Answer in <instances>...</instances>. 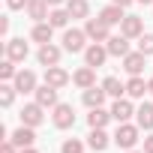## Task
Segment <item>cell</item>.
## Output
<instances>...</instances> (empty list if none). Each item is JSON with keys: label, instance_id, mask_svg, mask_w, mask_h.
<instances>
[{"label": "cell", "instance_id": "obj_1", "mask_svg": "<svg viewBox=\"0 0 153 153\" xmlns=\"http://www.w3.org/2000/svg\"><path fill=\"white\" fill-rule=\"evenodd\" d=\"M138 129L141 126H132V123H117V132H114V144L123 147V150H132L135 141H138Z\"/></svg>", "mask_w": 153, "mask_h": 153}, {"label": "cell", "instance_id": "obj_2", "mask_svg": "<svg viewBox=\"0 0 153 153\" xmlns=\"http://www.w3.org/2000/svg\"><path fill=\"white\" fill-rule=\"evenodd\" d=\"M84 33H87V39H93V42H108V39H111V36H108V24H105L102 18H87Z\"/></svg>", "mask_w": 153, "mask_h": 153}, {"label": "cell", "instance_id": "obj_3", "mask_svg": "<svg viewBox=\"0 0 153 153\" xmlns=\"http://www.w3.org/2000/svg\"><path fill=\"white\" fill-rule=\"evenodd\" d=\"M42 111H45V108H42L39 102H27V105L21 108V123H24V126H33V129H36V126H39V123L45 120V114H42Z\"/></svg>", "mask_w": 153, "mask_h": 153}, {"label": "cell", "instance_id": "obj_4", "mask_svg": "<svg viewBox=\"0 0 153 153\" xmlns=\"http://www.w3.org/2000/svg\"><path fill=\"white\" fill-rule=\"evenodd\" d=\"M54 126H57V129L75 126V111H72V105H66V102H57V105H54Z\"/></svg>", "mask_w": 153, "mask_h": 153}, {"label": "cell", "instance_id": "obj_5", "mask_svg": "<svg viewBox=\"0 0 153 153\" xmlns=\"http://www.w3.org/2000/svg\"><path fill=\"white\" fill-rule=\"evenodd\" d=\"M84 39H87V33L84 30H66L63 33V51H72V54H78V51H84Z\"/></svg>", "mask_w": 153, "mask_h": 153}, {"label": "cell", "instance_id": "obj_6", "mask_svg": "<svg viewBox=\"0 0 153 153\" xmlns=\"http://www.w3.org/2000/svg\"><path fill=\"white\" fill-rule=\"evenodd\" d=\"M9 141H12L18 150H24V147H33V141H36V132H33V126H24V123H21V126L12 132V138H9Z\"/></svg>", "mask_w": 153, "mask_h": 153}, {"label": "cell", "instance_id": "obj_7", "mask_svg": "<svg viewBox=\"0 0 153 153\" xmlns=\"http://www.w3.org/2000/svg\"><path fill=\"white\" fill-rule=\"evenodd\" d=\"M120 33L129 36V39H138V36L144 33V21H141L138 15H126V18L120 21Z\"/></svg>", "mask_w": 153, "mask_h": 153}, {"label": "cell", "instance_id": "obj_8", "mask_svg": "<svg viewBox=\"0 0 153 153\" xmlns=\"http://www.w3.org/2000/svg\"><path fill=\"white\" fill-rule=\"evenodd\" d=\"M45 84H51V87H66L69 84V72L66 69H60V66H45Z\"/></svg>", "mask_w": 153, "mask_h": 153}, {"label": "cell", "instance_id": "obj_9", "mask_svg": "<svg viewBox=\"0 0 153 153\" xmlns=\"http://www.w3.org/2000/svg\"><path fill=\"white\" fill-rule=\"evenodd\" d=\"M27 54H30V48H27L24 39H9V42H6V57H9V60L21 63V60H27Z\"/></svg>", "mask_w": 153, "mask_h": 153}, {"label": "cell", "instance_id": "obj_10", "mask_svg": "<svg viewBox=\"0 0 153 153\" xmlns=\"http://www.w3.org/2000/svg\"><path fill=\"white\" fill-rule=\"evenodd\" d=\"M105 57H108V48H102L99 42H93V45H87L84 48V60H87V66H102L105 63Z\"/></svg>", "mask_w": 153, "mask_h": 153}, {"label": "cell", "instance_id": "obj_11", "mask_svg": "<svg viewBox=\"0 0 153 153\" xmlns=\"http://www.w3.org/2000/svg\"><path fill=\"white\" fill-rule=\"evenodd\" d=\"M36 60H39L42 66H57V63H60V48H57V45H51V42H45V45L39 48Z\"/></svg>", "mask_w": 153, "mask_h": 153}, {"label": "cell", "instance_id": "obj_12", "mask_svg": "<svg viewBox=\"0 0 153 153\" xmlns=\"http://www.w3.org/2000/svg\"><path fill=\"white\" fill-rule=\"evenodd\" d=\"M144 57H147V54H141V51H129V54L123 57V69H126L129 75H141V72H144Z\"/></svg>", "mask_w": 153, "mask_h": 153}, {"label": "cell", "instance_id": "obj_13", "mask_svg": "<svg viewBox=\"0 0 153 153\" xmlns=\"http://www.w3.org/2000/svg\"><path fill=\"white\" fill-rule=\"evenodd\" d=\"M132 114H135V108H132L129 99H114V105H111V117H114L117 123H126Z\"/></svg>", "mask_w": 153, "mask_h": 153}, {"label": "cell", "instance_id": "obj_14", "mask_svg": "<svg viewBox=\"0 0 153 153\" xmlns=\"http://www.w3.org/2000/svg\"><path fill=\"white\" fill-rule=\"evenodd\" d=\"M15 90L18 93H36V75L30 69H24V72L15 75Z\"/></svg>", "mask_w": 153, "mask_h": 153}, {"label": "cell", "instance_id": "obj_15", "mask_svg": "<svg viewBox=\"0 0 153 153\" xmlns=\"http://www.w3.org/2000/svg\"><path fill=\"white\" fill-rule=\"evenodd\" d=\"M36 102H39L42 108H54V105H57V87H51V84L36 87Z\"/></svg>", "mask_w": 153, "mask_h": 153}, {"label": "cell", "instance_id": "obj_16", "mask_svg": "<svg viewBox=\"0 0 153 153\" xmlns=\"http://www.w3.org/2000/svg\"><path fill=\"white\" fill-rule=\"evenodd\" d=\"M105 48H108V54H114V57H126V54H129V36H123V33H120V36H111Z\"/></svg>", "mask_w": 153, "mask_h": 153}, {"label": "cell", "instance_id": "obj_17", "mask_svg": "<svg viewBox=\"0 0 153 153\" xmlns=\"http://www.w3.org/2000/svg\"><path fill=\"white\" fill-rule=\"evenodd\" d=\"M105 96H108V93H105V87H96V84H93V87H87V90H84V105H87V108H102Z\"/></svg>", "mask_w": 153, "mask_h": 153}, {"label": "cell", "instance_id": "obj_18", "mask_svg": "<svg viewBox=\"0 0 153 153\" xmlns=\"http://www.w3.org/2000/svg\"><path fill=\"white\" fill-rule=\"evenodd\" d=\"M72 81L78 84L81 90H87V87H93V84H96V72H93V66H84V69H78V72L72 75Z\"/></svg>", "mask_w": 153, "mask_h": 153}, {"label": "cell", "instance_id": "obj_19", "mask_svg": "<svg viewBox=\"0 0 153 153\" xmlns=\"http://www.w3.org/2000/svg\"><path fill=\"white\" fill-rule=\"evenodd\" d=\"M27 15L33 18V21H48V3H45V0H30V3H27Z\"/></svg>", "mask_w": 153, "mask_h": 153}, {"label": "cell", "instance_id": "obj_20", "mask_svg": "<svg viewBox=\"0 0 153 153\" xmlns=\"http://www.w3.org/2000/svg\"><path fill=\"white\" fill-rule=\"evenodd\" d=\"M99 18H102V21H105V24L111 27V24H120V21H123L126 15H123V6H117V3H111V6H105V9L99 12Z\"/></svg>", "mask_w": 153, "mask_h": 153}, {"label": "cell", "instance_id": "obj_21", "mask_svg": "<svg viewBox=\"0 0 153 153\" xmlns=\"http://www.w3.org/2000/svg\"><path fill=\"white\" fill-rule=\"evenodd\" d=\"M51 30H54V27H51L48 21H36V27L30 30V39L39 42V45H45V42H51Z\"/></svg>", "mask_w": 153, "mask_h": 153}, {"label": "cell", "instance_id": "obj_22", "mask_svg": "<svg viewBox=\"0 0 153 153\" xmlns=\"http://www.w3.org/2000/svg\"><path fill=\"white\" fill-rule=\"evenodd\" d=\"M108 120H111V111H105V108H90V114H87L90 129H105Z\"/></svg>", "mask_w": 153, "mask_h": 153}, {"label": "cell", "instance_id": "obj_23", "mask_svg": "<svg viewBox=\"0 0 153 153\" xmlns=\"http://www.w3.org/2000/svg\"><path fill=\"white\" fill-rule=\"evenodd\" d=\"M147 90H150V87H147V81L141 78V75H132V78L126 81V93H129V96H135V99H141Z\"/></svg>", "mask_w": 153, "mask_h": 153}, {"label": "cell", "instance_id": "obj_24", "mask_svg": "<svg viewBox=\"0 0 153 153\" xmlns=\"http://www.w3.org/2000/svg\"><path fill=\"white\" fill-rule=\"evenodd\" d=\"M87 144H90L96 153H102V150L108 147V135H105V129H90V135H87Z\"/></svg>", "mask_w": 153, "mask_h": 153}, {"label": "cell", "instance_id": "obj_25", "mask_svg": "<svg viewBox=\"0 0 153 153\" xmlns=\"http://www.w3.org/2000/svg\"><path fill=\"white\" fill-rule=\"evenodd\" d=\"M66 9H69L72 18H87V15H90L87 0H66Z\"/></svg>", "mask_w": 153, "mask_h": 153}, {"label": "cell", "instance_id": "obj_26", "mask_svg": "<svg viewBox=\"0 0 153 153\" xmlns=\"http://www.w3.org/2000/svg\"><path fill=\"white\" fill-rule=\"evenodd\" d=\"M135 117H138V126H141V129H153V105H150V102H144V105L135 111Z\"/></svg>", "mask_w": 153, "mask_h": 153}, {"label": "cell", "instance_id": "obj_27", "mask_svg": "<svg viewBox=\"0 0 153 153\" xmlns=\"http://www.w3.org/2000/svg\"><path fill=\"white\" fill-rule=\"evenodd\" d=\"M102 87H105V93L114 96V99H120V93H126V84H120V78H114V75H108V78L102 81Z\"/></svg>", "mask_w": 153, "mask_h": 153}, {"label": "cell", "instance_id": "obj_28", "mask_svg": "<svg viewBox=\"0 0 153 153\" xmlns=\"http://www.w3.org/2000/svg\"><path fill=\"white\" fill-rule=\"evenodd\" d=\"M69 18H72V15H69V9L54 6V9H51V15H48V24H51V27H66V24H69Z\"/></svg>", "mask_w": 153, "mask_h": 153}, {"label": "cell", "instance_id": "obj_29", "mask_svg": "<svg viewBox=\"0 0 153 153\" xmlns=\"http://www.w3.org/2000/svg\"><path fill=\"white\" fill-rule=\"evenodd\" d=\"M15 75H18V72H15V60L6 57L3 63H0V78H3V81H15Z\"/></svg>", "mask_w": 153, "mask_h": 153}, {"label": "cell", "instance_id": "obj_30", "mask_svg": "<svg viewBox=\"0 0 153 153\" xmlns=\"http://www.w3.org/2000/svg\"><path fill=\"white\" fill-rule=\"evenodd\" d=\"M15 93H18V90H15V84H12V87H9V84H3V87H0V105L9 108V105L15 102Z\"/></svg>", "mask_w": 153, "mask_h": 153}, {"label": "cell", "instance_id": "obj_31", "mask_svg": "<svg viewBox=\"0 0 153 153\" xmlns=\"http://www.w3.org/2000/svg\"><path fill=\"white\" fill-rule=\"evenodd\" d=\"M138 51L141 54H153V33H141L138 36Z\"/></svg>", "mask_w": 153, "mask_h": 153}, {"label": "cell", "instance_id": "obj_32", "mask_svg": "<svg viewBox=\"0 0 153 153\" xmlns=\"http://www.w3.org/2000/svg\"><path fill=\"white\" fill-rule=\"evenodd\" d=\"M60 153H84V144H81L78 138H69V141H63Z\"/></svg>", "mask_w": 153, "mask_h": 153}, {"label": "cell", "instance_id": "obj_33", "mask_svg": "<svg viewBox=\"0 0 153 153\" xmlns=\"http://www.w3.org/2000/svg\"><path fill=\"white\" fill-rule=\"evenodd\" d=\"M27 3H30V0H6L9 9H27Z\"/></svg>", "mask_w": 153, "mask_h": 153}, {"label": "cell", "instance_id": "obj_34", "mask_svg": "<svg viewBox=\"0 0 153 153\" xmlns=\"http://www.w3.org/2000/svg\"><path fill=\"white\" fill-rule=\"evenodd\" d=\"M15 150H18V147H15L9 138H3V144H0V153H15Z\"/></svg>", "mask_w": 153, "mask_h": 153}, {"label": "cell", "instance_id": "obj_35", "mask_svg": "<svg viewBox=\"0 0 153 153\" xmlns=\"http://www.w3.org/2000/svg\"><path fill=\"white\" fill-rule=\"evenodd\" d=\"M0 33H3V36L9 33V18H6V15H3V18H0Z\"/></svg>", "mask_w": 153, "mask_h": 153}, {"label": "cell", "instance_id": "obj_36", "mask_svg": "<svg viewBox=\"0 0 153 153\" xmlns=\"http://www.w3.org/2000/svg\"><path fill=\"white\" fill-rule=\"evenodd\" d=\"M144 153H153V135H150V138H144Z\"/></svg>", "mask_w": 153, "mask_h": 153}, {"label": "cell", "instance_id": "obj_37", "mask_svg": "<svg viewBox=\"0 0 153 153\" xmlns=\"http://www.w3.org/2000/svg\"><path fill=\"white\" fill-rule=\"evenodd\" d=\"M114 3H117V6H123V9H126V6H129V3H135V0H114Z\"/></svg>", "mask_w": 153, "mask_h": 153}, {"label": "cell", "instance_id": "obj_38", "mask_svg": "<svg viewBox=\"0 0 153 153\" xmlns=\"http://www.w3.org/2000/svg\"><path fill=\"white\" fill-rule=\"evenodd\" d=\"M48 6H60V3H66V0H45Z\"/></svg>", "mask_w": 153, "mask_h": 153}, {"label": "cell", "instance_id": "obj_39", "mask_svg": "<svg viewBox=\"0 0 153 153\" xmlns=\"http://www.w3.org/2000/svg\"><path fill=\"white\" fill-rule=\"evenodd\" d=\"M21 153H39V150H33V147H24V150H21Z\"/></svg>", "mask_w": 153, "mask_h": 153}, {"label": "cell", "instance_id": "obj_40", "mask_svg": "<svg viewBox=\"0 0 153 153\" xmlns=\"http://www.w3.org/2000/svg\"><path fill=\"white\" fill-rule=\"evenodd\" d=\"M147 87H150V93H153V78H150V81H147Z\"/></svg>", "mask_w": 153, "mask_h": 153}, {"label": "cell", "instance_id": "obj_41", "mask_svg": "<svg viewBox=\"0 0 153 153\" xmlns=\"http://www.w3.org/2000/svg\"><path fill=\"white\" fill-rule=\"evenodd\" d=\"M138 3H144V6H147V3H153V0H138Z\"/></svg>", "mask_w": 153, "mask_h": 153}, {"label": "cell", "instance_id": "obj_42", "mask_svg": "<svg viewBox=\"0 0 153 153\" xmlns=\"http://www.w3.org/2000/svg\"><path fill=\"white\" fill-rule=\"evenodd\" d=\"M129 153H135V150H129Z\"/></svg>", "mask_w": 153, "mask_h": 153}]
</instances>
